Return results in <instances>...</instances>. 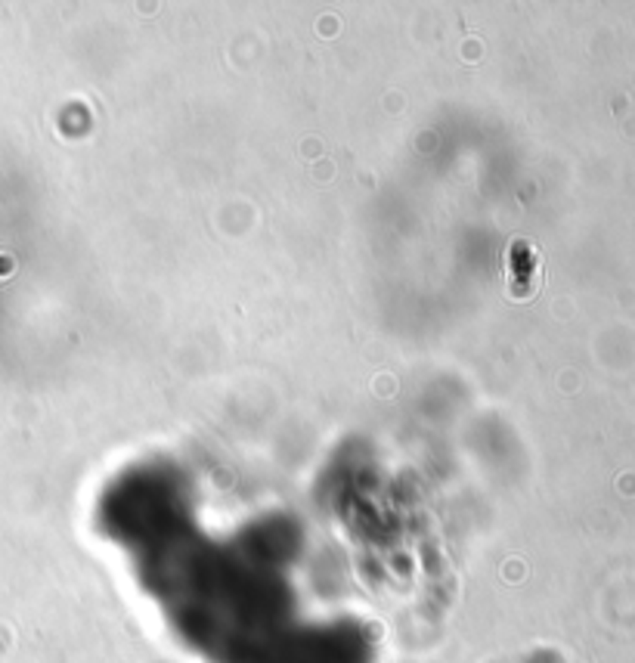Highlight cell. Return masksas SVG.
<instances>
[]
</instances>
